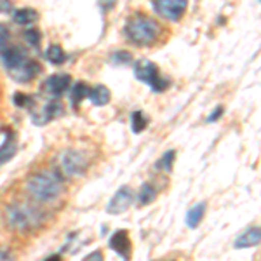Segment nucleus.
I'll return each instance as SVG.
<instances>
[{"mask_svg":"<svg viewBox=\"0 0 261 261\" xmlns=\"http://www.w3.org/2000/svg\"><path fill=\"white\" fill-rule=\"evenodd\" d=\"M162 33V27L155 19L145 14L133 16L125 24V35L136 45H151L159 40Z\"/></svg>","mask_w":261,"mask_h":261,"instance_id":"7ed1b4c3","label":"nucleus"},{"mask_svg":"<svg viewBox=\"0 0 261 261\" xmlns=\"http://www.w3.org/2000/svg\"><path fill=\"white\" fill-rule=\"evenodd\" d=\"M45 60L49 63H53V65H61V63H65L66 60V54L60 45H50V47L45 50Z\"/></svg>","mask_w":261,"mask_h":261,"instance_id":"a211bd4d","label":"nucleus"},{"mask_svg":"<svg viewBox=\"0 0 261 261\" xmlns=\"http://www.w3.org/2000/svg\"><path fill=\"white\" fill-rule=\"evenodd\" d=\"M60 167L66 176H82L89 167L87 155L81 150H66L60 157Z\"/></svg>","mask_w":261,"mask_h":261,"instance_id":"423d86ee","label":"nucleus"},{"mask_svg":"<svg viewBox=\"0 0 261 261\" xmlns=\"http://www.w3.org/2000/svg\"><path fill=\"white\" fill-rule=\"evenodd\" d=\"M134 75L138 81L148 84L155 92H164L171 86V82L167 79H162L159 68L148 60H140L134 65Z\"/></svg>","mask_w":261,"mask_h":261,"instance_id":"39448f33","label":"nucleus"},{"mask_svg":"<svg viewBox=\"0 0 261 261\" xmlns=\"http://www.w3.org/2000/svg\"><path fill=\"white\" fill-rule=\"evenodd\" d=\"M221 115H223V107H218L216 110H214L211 115L207 117V122H216Z\"/></svg>","mask_w":261,"mask_h":261,"instance_id":"393cba45","label":"nucleus"},{"mask_svg":"<svg viewBox=\"0 0 261 261\" xmlns=\"http://www.w3.org/2000/svg\"><path fill=\"white\" fill-rule=\"evenodd\" d=\"M61 115H63V105L60 101H50V103L42 107L40 112H33V122L37 125H44Z\"/></svg>","mask_w":261,"mask_h":261,"instance_id":"9d476101","label":"nucleus"},{"mask_svg":"<svg viewBox=\"0 0 261 261\" xmlns=\"http://www.w3.org/2000/svg\"><path fill=\"white\" fill-rule=\"evenodd\" d=\"M155 197H157V190H155L150 183H145L141 187V192H140L138 200H140V205H148L155 200Z\"/></svg>","mask_w":261,"mask_h":261,"instance_id":"aec40b11","label":"nucleus"},{"mask_svg":"<svg viewBox=\"0 0 261 261\" xmlns=\"http://www.w3.org/2000/svg\"><path fill=\"white\" fill-rule=\"evenodd\" d=\"M89 89H91V87L86 86L84 82L75 84L73 89H71V94H70V101H71V105H73L75 108L82 103V99H86L87 96H89Z\"/></svg>","mask_w":261,"mask_h":261,"instance_id":"dca6fc26","label":"nucleus"},{"mask_svg":"<svg viewBox=\"0 0 261 261\" xmlns=\"http://www.w3.org/2000/svg\"><path fill=\"white\" fill-rule=\"evenodd\" d=\"M188 0H153V7L157 14L167 21H178L185 14Z\"/></svg>","mask_w":261,"mask_h":261,"instance_id":"0eeeda50","label":"nucleus"},{"mask_svg":"<svg viewBox=\"0 0 261 261\" xmlns=\"http://www.w3.org/2000/svg\"><path fill=\"white\" fill-rule=\"evenodd\" d=\"M0 259H11V252L0 247Z\"/></svg>","mask_w":261,"mask_h":261,"instance_id":"a878e982","label":"nucleus"},{"mask_svg":"<svg viewBox=\"0 0 261 261\" xmlns=\"http://www.w3.org/2000/svg\"><path fill=\"white\" fill-rule=\"evenodd\" d=\"M44 213H40L35 205L24 204V202H14L6 209L7 225L16 231H30L39 228L44 223Z\"/></svg>","mask_w":261,"mask_h":261,"instance_id":"f03ea898","label":"nucleus"},{"mask_svg":"<svg viewBox=\"0 0 261 261\" xmlns=\"http://www.w3.org/2000/svg\"><path fill=\"white\" fill-rule=\"evenodd\" d=\"M71 77L68 73H60V75H50V77L42 84V91L50 98H60V96L70 87Z\"/></svg>","mask_w":261,"mask_h":261,"instance_id":"6e6552de","label":"nucleus"},{"mask_svg":"<svg viewBox=\"0 0 261 261\" xmlns=\"http://www.w3.org/2000/svg\"><path fill=\"white\" fill-rule=\"evenodd\" d=\"M37 19H39V14L33 9H18L14 12V21L18 24H32Z\"/></svg>","mask_w":261,"mask_h":261,"instance_id":"f3484780","label":"nucleus"},{"mask_svg":"<svg viewBox=\"0 0 261 261\" xmlns=\"http://www.w3.org/2000/svg\"><path fill=\"white\" fill-rule=\"evenodd\" d=\"M24 37H27V42L32 45V47H39V44H40V33H39V30H35V28H32V30H27V32H24Z\"/></svg>","mask_w":261,"mask_h":261,"instance_id":"4be33fe9","label":"nucleus"},{"mask_svg":"<svg viewBox=\"0 0 261 261\" xmlns=\"http://www.w3.org/2000/svg\"><path fill=\"white\" fill-rule=\"evenodd\" d=\"M261 241V233H259V228H249L246 230L241 237L235 241V247L237 249H246V247H256Z\"/></svg>","mask_w":261,"mask_h":261,"instance_id":"ddd939ff","label":"nucleus"},{"mask_svg":"<svg viewBox=\"0 0 261 261\" xmlns=\"http://www.w3.org/2000/svg\"><path fill=\"white\" fill-rule=\"evenodd\" d=\"M204 214H205V204H204V202L195 204L192 209H188L187 218H185L188 228H197V226L202 223V220H204Z\"/></svg>","mask_w":261,"mask_h":261,"instance_id":"4468645a","label":"nucleus"},{"mask_svg":"<svg viewBox=\"0 0 261 261\" xmlns=\"http://www.w3.org/2000/svg\"><path fill=\"white\" fill-rule=\"evenodd\" d=\"M110 247L124 259L130 258V239L125 230H117L110 239Z\"/></svg>","mask_w":261,"mask_h":261,"instance_id":"9b49d317","label":"nucleus"},{"mask_svg":"<svg viewBox=\"0 0 261 261\" xmlns=\"http://www.w3.org/2000/svg\"><path fill=\"white\" fill-rule=\"evenodd\" d=\"M133 200H134V195H133V192H130V188L122 187L120 190L112 197L107 211H108V214H122L130 207Z\"/></svg>","mask_w":261,"mask_h":261,"instance_id":"1a4fd4ad","label":"nucleus"},{"mask_svg":"<svg viewBox=\"0 0 261 261\" xmlns=\"http://www.w3.org/2000/svg\"><path fill=\"white\" fill-rule=\"evenodd\" d=\"M174 157H176V151H174V150L166 151V153L162 155L161 161H159L157 164H155V169L171 172V171H172V162H174Z\"/></svg>","mask_w":261,"mask_h":261,"instance_id":"412c9836","label":"nucleus"},{"mask_svg":"<svg viewBox=\"0 0 261 261\" xmlns=\"http://www.w3.org/2000/svg\"><path fill=\"white\" fill-rule=\"evenodd\" d=\"M112 60H113V63H115V65H127V63H130V60H133V56H130L129 53L119 50V53L113 54Z\"/></svg>","mask_w":261,"mask_h":261,"instance_id":"5701e85b","label":"nucleus"},{"mask_svg":"<svg viewBox=\"0 0 261 261\" xmlns=\"http://www.w3.org/2000/svg\"><path fill=\"white\" fill-rule=\"evenodd\" d=\"M16 153H18V141L14 138V133L7 130L6 140H4L2 146H0V166L9 162Z\"/></svg>","mask_w":261,"mask_h":261,"instance_id":"f8f14e48","label":"nucleus"},{"mask_svg":"<svg viewBox=\"0 0 261 261\" xmlns=\"http://www.w3.org/2000/svg\"><path fill=\"white\" fill-rule=\"evenodd\" d=\"M87 98H89L91 103L96 105V107H105V105L110 103V91H108V87H105V86L91 87Z\"/></svg>","mask_w":261,"mask_h":261,"instance_id":"2eb2a0df","label":"nucleus"},{"mask_svg":"<svg viewBox=\"0 0 261 261\" xmlns=\"http://www.w3.org/2000/svg\"><path fill=\"white\" fill-rule=\"evenodd\" d=\"M14 103L18 105V107H21V108H27L28 105H32V103H33V98H30V96H24V94H21V92H18V94L14 96Z\"/></svg>","mask_w":261,"mask_h":261,"instance_id":"b1692460","label":"nucleus"},{"mask_svg":"<svg viewBox=\"0 0 261 261\" xmlns=\"http://www.w3.org/2000/svg\"><path fill=\"white\" fill-rule=\"evenodd\" d=\"M27 192L39 202H53L61 195L63 183L53 172H37L28 178Z\"/></svg>","mask_w":261,"mask_h":261,"instance_id":"20e7f679","label":"nucleus"},{"mask_svg":"<svg viewBox=\"0 0 261 261\" xmlns=\"http://www.w3.org/2000/svg\"><path fill=\"white\" fill-rule=\"evenodd\" d=\"M0 60L16 82L27 84L40 73V65L28 58L23 49L11 42V33L0 24Z\"/></svg>","mask_w":261,"mask_h":261,"instance_id":"f257e3e1","label":"nucleus"},{"mask_svg":"<svg viewBox=\"0 0 261 261\" xmlns=\"http://www.w3.org/2000/svg\"><path fill=\"white\" fill-rule=\"evenodd\" d=\"M146 125H148V119H146V115L143 112L138 110V112H134L133 115H130V129H133L134 134L145 130Z\"/></svg>","mask_w":261,"mask_h":261,"instance_id":"6ab92c4d","label":"nucleus"},{"mask_svg":"<svg viewBox=\"0 0 261 261\" xmlns=\"http://www.w3.org/2000/svg\"><path fill=\"white\" fill-rule=\"evenodd\" d=\"M87 259H103V254H101V251H96L87 256Z\"/></svg>","mask_w":261,"mask_h":261,"instance_id":"bb28decb","label":"nucleus"}]
</instances>
